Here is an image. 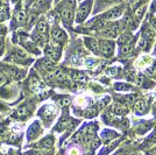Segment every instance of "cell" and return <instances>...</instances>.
<instances>
[{"label": "cell", "instance_id": "6da1fadb", "mask_svg": "<svg viewBox=\"0 0 156 155\" xmlns=\"http://www.w3.org/2000/svg\"><path fill=\"white\" fill-rule=\"evenodd\" d=\"M91 4H92V1H91V0H89V1L84 2L82 6L79 7L78 13H77V19H76V20H77V22H82V21H84L85 18L87 16V14L90 13Z\"/></svg>", "mask_w": 156, "mask_h": 155}, {"label": "cell", "instance_id": "7a4b0ae2", "mask_svg": "<svg viewBox=\"0 0 156 155\" xmlns=\"http://www.w3.org/2000/svg\"><path fill=\"white\" fill-rule=\"evenodd\" d=\"M99 48H100L99 52H101L104 56L110 57V56H112L113 50H114V45L112 42H110V41H103V42H100Z\"/></svg>", "mask_w": 156, "mask_h": 155}, {"label": "cell", "instance_id": "3957f363", "mask_svg": "<svg viewBox=\"0 0 156 155\" xmlns=\"http://www.w3.org/2000/svg\"><path fill=\"white\" fill-rule=\"evenodd\" d=\"M61 16L65 23L70 25L72 21V16H73V9L68 7L66 5H62V9H61Z\"/></svg>", "mask_w": 156, "mask_h": 155}, {"label": "cell", "instance_id": "277c9868", "mask_svg": "<svg viewBox=\"0 0 156 155\" xmlns=\"http://www.w3.org/2000/svg\"><path fill=\"white\" fill-rule=\"evenodd\" d=\"M44 52H46V54L48 55V57L50 58L52 62H54V61H57V59L61 57V52H59V49H56V48L52 47V45H48Z\"/></svg>", "mask_w": 156, "mask_h": 155}, {"label": "cell", "instance_id": "5b68a950", "mask_svg": "<svg viewBox=\"0 0 156 155\" xmlns=\"http://www.w3.org/2000/svg\"><path fill=\"white\" fill-rule=\"evenodd\" d=\"M7 74L14 79H21V78L25 76V71L20 70L19 68H15V67H8L6 69Z\"/></svg>", "mask_w": 156, "mask_h": 155}, {"label": "cell", "instance_id": "8992f818", "mask_svg": "<svg viewBox=\"0 0 156 155\" xmlns=\"http://www.w3.org/2000/svg\"><path fill=\"white\" fill-rule=\"evenodd\" d=\"M121 14H122V7H115V8H112L111 11H108L103 16V20L115 19V18H119Z\"/></svg>", "mask_w": 156, "mask_h": 155}, {"label": "cell", "instance_id": "52a82bcc", "mask_svg": "<svg viewBox=\"0 0 156 155\" xmlns=\"http://www.w3.org/2000/svg\"><path fill=\"white\" fill-rule=\"evenodd\" d=\"M51 36L56 42H64L65 39H66V34L59 28H54L52 29Z\"/></svg>", "mask_w": 156, "mask_h": 155}, {"label": "cell", "instance_id": "ba28073f", "mask_svg": "<svg viewBox=\"0 0 156 155\" xmlns=\"http://www.w3.org/2000/svg\"><path fill=\"white\" fill-rule=\"evenodd\" d=\"M147 102L146 100H143V99H137L135 100V104H134V110L136 113L139 114H142L144 113L146 111H147Z\"/></svg>", "mask_w": 156, "mask_h": 155}, {"label": "cell", "instance_id": "9c48e42d", "mask_svg": "<svg viewBox=\"0 0 156 155\" xmlns=\"http://www.w3.org/2000/svg\"><path fill=\"white\" fill-rule=\"evenodd\" d=\"M119 32H120V27H118L117 23V25H112L111 27H108L104 32V35L107 38H115L119 34Z\"/></svg>", "mask_w": 156, "mask_h": 155}, {"label": "cell", "instance_id": "30bf717a", "mask_svg": "<svg viewBox=\"0 0 156 155\" xmlns=\"http://www.w3.org/2000/svg\"><path fill=\"white\" fill-rule=\"evenodd\" d=\"M85 43L87 45V48L92 50L94 54H98L99 52V43H98L97 40L94 39H85Z\"/></svg>", "mask_w": 156, "mask_h": 155}, {"label": "cell", "instance_id": "8fae6325", "mask_svg": "<svg viewBox=\"0 0 156 155\" xmlns=\"http://www.w3.org/2000/svg\"><path fill=\"white\" fill-rule=\"evenodd\" d=\"M36 32L40 33L41 35H44L46 36L47 33H48V25H47L46 20H40L37 22V26H36Z\"/></svg>", "mask_w": 156, "mask_h": 155}, {"label": "cell", "instance_id": "7c38bea8", "mask_svg": "<svg viewBox=\"0 0 156 155\" xmlns=\"http://www.w3.org/2000/svg\"><path fill=\"white\" fill-rule=\"evenodd\" d=\"M142 36L146 40H151L154 36H155V32L153 31V28H150V27H146V28H144V31H143Z\"/></svg>", "mask_w": 156, "mask_h": 155}, {"label": "cell", "instance_id": "4fadbf2b", "mask_svg": "<svg viewBox=\"0 0 156 155\" xmlns=\"http://www.w3.org/2000/svg\"><path fill=\"white\" fill-rule=\"evenodd\" d=\"M130 40H132V34H129V33H124L121 36H119L118 42L121 43V45H127Z\"/></svg>", "mask_w": 156, "mask_h": 155}, {"label": "cell", "instance_id": "5bb4252c", "mask_svg": "<svg viewBox=\"0 0 156 155\" xmlns=\"http://www.w3.org/2000/svg\"><path fill=\"white\" fill-rule=\"evenodd\" d=\"M113 112L115 114H126L127 113V109L125 107L124 105H121V104H117L113 107Z\"/></svg>", "mask_w": 156, "mask_h": 155}, {"label": "cell", "instance_id": "9a60e30c", "mask_svg": "<svg viewBox=\"0 0 156 155\" xmlns=\"http://www.w3.org/2000/svg\"><path fill=\"white\" fill-rule=\"evenodd\" d=\"M15 19H16V22L19 23V25H22L23 22H25V20H26V12L23 11V9H21L19 11L16 15H15Z\"/></svg>", "mask_w": 156, "mask_h": 155}, {"label": "cell", "instance_id": "2e32d148", "mask_svg": "<svg viewBox=\"0 0 156 155\" xmlns=\"http://www.w3.org/2000/svg\"><path fill=\"white\" fill-rule=\"evenodd\" d=\"M46 38H47V36H44V35H41V34H40V33H37V32H34V34H33V40H34L35 42L40 43V45H43V43H44Z\"/></svg>", "mask_w": 156, "mask_h": 155}, {"label": "cell", "instance_id": "e0dca14e", "mask_svg": "<svg viewBox=\"0 0 156 155\" xmlns=\"http://www.w3.org/2000/svg\"><path fill=\"white\" fill-rule=\"evenodd\" d=\"M134 50V45L132 43H127V45H124L122 48H121V54L122 55H129L132 54V52Z\"/></svg>", "mask_w": 156, "mask_h": 155}, {"label": "cell", "instance_id": "ac0fdd59", "mask_svg": "<svg viewBox=\"0 0 156 155\" xmlns=\"http://www.w3.org/2000/svg\"><path fill=\"white\" fill-rule=\"evenodd\" d=\"M40 63L42 65V68H44V69L48 71H50L52 68H54V63H52L51 59H42Z\"/></svg>", "mask_w": 156, "mask_h": 155}, {"label": "cell", "instance_id": "d6986e66", "mask_svg": "<svg viewBox=\"0 0 156 155\" xmlns=\"http://www.w3.org/2000/svg\"><path fill=\"white\" fill-rule=\"evenodd\" d=\"M37 132H39V125H37V123L33 124L30 129H29V132H28V136H29V139L34 138V136L36 135V133H37Z\"/></svg>", "mask_w": 156, "mask_h": 155}, {"label": "cell", "instance_id": "ffe728a7", "mask_svg": "<svg viewBox=\"0 0 156 155\" xmlns=\"http://www.w3.org/2000/svg\"><path fill=\"white\" fill-rule=\"evenodd\" d=\"M69 123H70V120H69L68 118H64V119H62V120H61V121L58 123V125H57L56 129H57V131H63V129H65V127H68Z\"/></svg>", "mask_w": 156, "mask_h": 155}, {"label": "cell", "instance_id": "44dd1931", "mask_svg": "<svg viewBox=\"0 0 156 155\" xmlns=\"http://www.w3.org/2000/svg\"><path fill=\"white\" fill-rule=\"evenodd\" d=\"M8 18V8L5 6L0 7V22L5 21Z\"/></svg>", "mask_w": 156, "mask_h": 155}, {"label": "cell", "instance_id": "7402d4cb", "mask_svg": "<svg viewBox=\"0 0 156 155\" xmlns=\"http://www.w3.org/2000/svg\"><path fill=\"white\" fill-rule=\"evenodd\" d=\"M43 110H46L44 112H43V114H44L46 117H52L55 113H56V109H55L54 106H50V105H49V106H46Z\"/></svg>", "mask_w": 156, "mask_h": 155}, {"label": "cell", "instance_id": "603a6c76", "mask_svg": "<svg viewBox=\"0 0 156 155\" xmlns=\"http://www.w3.org/2000/svg\"><path fill=\"white\" fill-rule=\"evenodd\" d=\"M52 143H54V140H52L51 136H48V138H46L43 141L41 142V146L43 147V148H50L52 146Z\"/></svg>", "mask_w": 156, "mask_h": 155}, {"label": "cell", "instance_id": "cb8c5ba5", "mask_svg": "<svg viewBox=\"0 0 156 155\" xmlns=\"http://www.w3.org/2000/svg\"><path fill=\"white\" fill-rule=\"evenodd\" d=\"M115 89L119 91H127V90H130L132 88H130L129 85L124 84V83H118V84H115Z\"/></svg>", "mask_w": 156, "mask_h": 155}, {"label": "cell", "instance_id": "d4e9b609", "mask_svg": "<svg viewBox=\"0 0 156 155\" xmlns=\"http://www.w3.org/2000/svg\"><path fill=\"white\" fill-rule=\"evenodd\" d=\"M97 113H98L97 107H91V109H89V110H87V112L85 113V117H87V118H92V117L96 116Z\"/></svg>", "mask_w": 156, "mask_h": 155}, {"label": "cell", "instance_id": "484cf974", "mask_svg": "<svg viewBox=\"0 0 156 155\" xmlns=\"http://www.w3.org/2000/svg\"><path fill=\"white\" fill-rule=\"evenodd\" d=\"M72 77L75 78L76 81H85L86 79V77H85V75L83 72H73Z\"/></svg>", "mask_w": 156, "mask_h": 155}, {"label": "cell", "instance_id": "4316f807", "mask_svg": "<svg viewBox=\"0 0 156 155\" xmlns=\"http://www.w3.org/2000/svg\"><path fill=\"white\" fill-rule=\"evenodd\" d=\"M126 79L127 81H134L135 79V71L134 70H128L126 72Z\"/></svg>", "mask_w": 156, "mask_h": 155}, {"label": "cell", "instance_id": "83f0119b", "mask_svg": "<svg viewBox=\"0 0 156 155\" xmlns=\"http://www.w3.org/2000/svg\"><path fill=\"white\" fill-rule=\"evenodd\" d=\"M15 57H18L19 59H22V58H26L27 57V54L23 50H21V49H18L16 52H15V55H14Z\"/></svg>", "mask_w": 156, "mask_h": 155}, {"label": "cell", "instance_id": "f1b7e54d", "mask_svg": "<svg viewBox=\"0 0 156 155\" xmlns=\"http://www.w3.org/2000/svg\"><path fill=\"white\" fill-rule=\"evenodd\" d=\"M27 114H28V110L26 109V106H22V107H20L19 110H18V116L21 117V118L26 117Z\"/></svg>", "mask_w": 156, "mask_h": 155}, {"label": "cell", "instance_id": "f546056e", "mask_svg": "<svg viewBox=\"0 0 156 155\" xmlns=\"http://www.w3.org/2000/svg\"><path fill=\"white\" fill-rule=\"evenodd\" d=\"M35 20H36V14L35 13H32L30 15H29V18H28V22H27V26H28V28L32 26L33 23L35 22Z\"/></svg>", "mask_w": 156, "mask_h": 155}, {"label": "cell", "instance_id": "4dcf8cb0", "mask_svg": "<svg viewBox=\"0 0 156 155\" xmlns=\"http://www.w3.org/2000/svg\"><path fill=\"white\" fill-rule=\"evenodd\" d=\"M94 133H96L94 127H93V126H89V128H87V131H86V135H87V138H92V136L94 135Z\"/></svg>", "mask_w": 156, "mask_h": 155}, {"label": "cell", "instance_id": "1f68e13d", "mask_svg": "<svg viewBox=\"0 0 156 155\" xmlns=\"http://www.w3.org/2000/svg\"><path fill=\"white\" fill-rule=\"evenodd\" d=\"M104 26H105V20L103 19L98 20L97 22L94 23V28H97V29H100V28H103Z\"/></svg>", "mask_w": 156, "mask_h": 155}, {"label": "cell", "instance_id": "d6a6232c", "mask_svg": "<svg viewBox=\"0 0 156 155\" xmlns=\"http://www.w3.org/2000/svg\"><path fill=\"white\" fill-rule=\"evenodd\" d=\"M143 13H144V7H139V8H136V11H135V15H136L137 19H140V16H141Z\"/></svg>", "mask_w": 156, "mask_h": 155}, {"label": "cell", "instance_id": "836d02e7", "mask_svg": "<svg viewBox=\"0 0 156 155\" xmlns=\"http://www.w3.org/2000/svg\"><path fill=\"white\" fill-rule=\"evenodd\" d=\"M139 45H140L142 49H146V48H147V40L144 39L143 36L140 39V41H139Z\"/></svg>", "mask_w": 156, "mask_h": 155}, {"label": "cell", "instance_id": "e575fe53", "mask_svg": "<svg viewBox=\"0 0 156 155\" xmlns=\"http://www.w3.org/2000/svg\"><path fill=\"white\" fill-rule=\"evenodd\" d=\"M115 135H117V134H114L113 132H108V131H107V132H104V134H103L104 138H107V140H111L112 138H114Z\"/></svg>", "mask_w": 156, "mask_h": 155}, {"label": "cell", "instance_id": "d590c367", "mask_svg": "<svg viewBox=\"0 0 156 155\" xmlns=\"http://www.w3.org/2000/svg\"><path fill=\"white\" fill-rule=\"evenodd\" d=\"M135 78H136V84L137 85H142L143 81H144V77H143L142 74H139V75H137Z\"/></svg>", "mask_w": 156, "mask_h": 155}, {"label": "cell", "instance_id": "8d00e7d4", "mask_svg": "<svg viewBox=\"0 0 156 155\" xmlns=\"http://www.w3.org/2000/svg\"><path fill=\"white\" fill-rule=\"evenodd\" d=\"M108 99H110V98H104V99H103V100L99 103V109H104L105 106L107 105V103H108V102H107Z\"/></svg>", "mask_w": 156, "mask_h": 155}, {"label": "cell", "instance_id": "74e56055", "mask_svg": "<svg viewBox=\"0 0 156 155\" xmlns=\"http://www.w3.org/2000/svg\"><path fill=\"white\" fill-rule=\"evenodd\" d=\"M119 71V68H111L107 70V74H110V75H117V72Z\"/></svg>", "mask_w": 156, "mask_h": 155}, {"label": "cell", "instance_id": "f35d334b", "mask_svg": "<svg viewBox=\"0 0 156 155\" xmlns=\"http://www.w3.org/2000/svg\"><path fill=\"white\" fill-rule=\"evenodd\" d=\"M75 141L76 142H82L83 141V136H82V133H77L76 135H75Z\"/></svg>", "mask_w": 156, "mask_h": 155}, {"label": "cell", "instance_id": "ab89813d", "mask_svg": "<svg viewBox=\"0 0 156 155\" xmlns=\"http://www.w3.org/2000/svg\"><path fill=\"white\" fill-rule=\"evenodd\" d=\"M69 103H70V100H69V98H62L61 99V105L62 106H66V105H69Z\"/></svg>", "mask_w": 156, "mask_h": 155}, {"label": "cell", "instance_id": "60d3db41", "mask_svg": "<svg viewBox=\"0 0 156 155\" xmlns=\"http://www.w3.org/2000/svg\"><path fill=\"white\" fill-rule=\"evenodd\" d=\"M150 127V125L148 124V125H142V126H140V128L139 129H141V131H139L140 133H142V132H146V131H148Z\"/></svg>", "mask_w": 156, "mask_h": 155}, {"label": "cell", "instance_id": "b9f144b4", "mask_svg": "<svg viewBox=\"0 0 156 155\" xmlns=\"http://www.w3.org/2000/svg\"><path fill=\"white\" fill-rule=\"evenodd\" d=\"M68 155H79V150L77 148H71L69 150Z\"/></svg>", "mask_w": 156, "mask_h": 155}, {"label": "cell", "instance_id": "7bdbcfd3", "mask_svg": "<svg viewBox=\"0 0 156 155\" xmlns=\"http://www.w3.org/2000/svg\"><path fill=\"white\" fill-rule=\"evenodd\" d=\"M111 120H112V116H111V113H105L104 114V121L106 123H110Z\"/></svg>", "mask_w": 156, "mask_h": 155}, {"label": "cell", "instance_id": "ee69618b", "mask_svg": "<svg viewBox=\"0 0 156 155\" xmlns=\"http://www.w3.org/2000/svg\"><path fill=\"white\" fill-rule=\"evenodd\" d=\"M77 104H78V105H80V106H83V105L85 104V99L83 97L77 98Z\"/></svg>", "mask_w": 156, "mask_h": 155}, {"label": "cell", "instance_id": "f6af8a7d", "mask_svg": "<svg viewBox=\"0 0 156 155\" xmlns=\"http://www.w3.org/2000/svg\"><path fill=\"white\" fill-rule=\"evenodd\" d=\"M5 81H6V77H5V75H4L2 72H0V84L5 83Z\"/></svg>", "mask_w": 156, "mask_h": 155}, {"label": "cell", "instance_id": "bcb514c9", "mask_svg": "<svg viewBox=\"0 0 156 155\" xmlns=\"http://www.w3.org/2000/svg\"><path fill=\"white\" fill-rule=\"evenodd\" d=\"M77 54H79L80 56H85V55H86V52H85L84 49H78Z\"/></svg>", "mask_w": 156, "mask_h": 155}, {"label": "cell", "instance_id": "7dc6e473", "mask_svg": "<svg viewBox=\"0 0 156 155\" xmlns=\"http://www.w3.org/2000/svg\"><path fill=\"white\" fill-rule=\"evenodd\" d=\"M6 33V28L4 26H0V35H4Z\"/></svg>", "mask_w": 156, "mask_h": 155}, {"label": "cell", "instance_id": "c3c4849f", "mask_svg": "<svg viewBox=\"0 0 156 155\" xmlns=\"http://www.w3.org/2000/svg\"><path fill=\"white\" fill-rule=\"evenodd\" d=\"M2 49H4V40L0 39V54L2 52Z\"/></svg>", "mask_w": 156, "mask_h": 155}, {"label": "cell", "instance_id": "681fc988", "mask_svg": "<svg viewBox=\"0 0 156 155\" xmlns=\"http://www.w3.org/2000/svg\"><path fill=\"white\" fill-rule=\"evenodd\" d=\"M151 9H153V11H156V0H154L153 4H151Z\"/></svg>", "mask_w": 156, "mask_h": 155}, {"label": "cell", "instance_id": "f907efd6", "mask_svg": "<svg viewBox=\"0 0 156 155\" xmlns=\"http://www.w3.org/2000/svg\"><path fill=\"white\" fill-rule=\"evenodd\" d=\"M151 23H153V26H154V28L156 29V20H153V21H151Z\"/></svg>", "mask_w": 156, "mask_h": 155}, {"label": "cell", "instance_id": "816d5d0a", "mask_svg": "<svg viewBox=\"0 0 156 155\" xmlns=\"http://www.w3.org/2000/svg\"><path fill=\"white\" fill-rule=\"evenodd\" d=\"M106 1H108V2H111V1H114V0H106Z\"/></svg>", "mask_w": 156, "mask_h": 155}, {"label": "cell", "instance_id": "f5cc1de1", "mask_svg": "<svg viewBox=\"0 0 156 155\" xmlns=\"http://www.w3.org/2000/svg\"><path fill=\"white\" fill-rule=\"evenodd\" d=\"M13 1H16V0H13Z\"/></svg>", "mask_w": 156, "mask_h": 155}, {"label": "cell", "instance_id": "db71d44e", "mask_svg": "<svg viewBox=\"0 0 156 155\" xmlns=\"http://www.w3.org/2000/svg\"><path fill=\"white\" fill-rule=\"evenodd\" d=\"M16 155H18V154H16Z\"/></svg>", "mask_w": 156, "mask_h": 155}]
</instances>
